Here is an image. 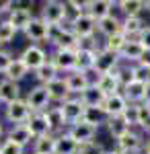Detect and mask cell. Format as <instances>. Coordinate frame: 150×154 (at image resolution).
Instances as JSON below:
<instances>
[{
	"mask_svg": "<svg viewBox=\"0 0 150 154\" xmlns=\"http://www.w3.org/2000/svg\"><path fill=\"white\" fill-rule=\"evenodd\" d=\"M39 19H43L49 27H64V25L70 23L66 4L60 2V0H47V2H43L41 4V12H39Z\"/></svg>",
	"mask_w": 150,
	"mask_h": 154,
	"instance_id": "obj_1",
	"label": "cell"
},
{
	"mask_svg": "<svg viewBox=\"0 0 150 154\" xmlns=\"http://www.w3.org/2000/svg\"><path fill=\"white\" fill-rule=\"evenodd\" d=\"M25 101H27V105H29V109L33 113H45L47 109L54 105V101L49 97V91H47V86H43V84L31 86L27 91V95H25Z\"/></svg>",
	"mask_w": 150,
	"mask_h": 154,
	"instance_id": "obj_2",
	"label": "cell"
},
{
	"mask_svg": "<svg viewBox=\"0 0 150 154\" xmlns=\"http://www.w3.org/2000/svg\"><path fill=\"white\" fill-rule=\"evenodd\" d=\"M68 27L72 29V33L78 39H89V37L97 35V21L92 19L89 12H82L78 17H74L68 23Z\"/></svg>",
	"mask_w": 150,
	"mask_h": 154,
	"instance_id": "obj_3",
	"label": "cell"
},
{
	"mask_svg": "<svg viewBox=\"0 0 150 154\" xmlns=\"http://www.w3.org/2000/svg\"><path fill=\"white\" fill-rule=\"evenodd\" d=\"M144 144H146V140L142 138V134L132 130L126 136H121L119 140H115V150L119 154H140L144 152Z\"/></svg>",
	"mask_w": 150,
	"mask_h": 154,
	"instance_id": "obj_4",
	"label": "cell"
},
{
	"mask_svg": "<svg viewBox=\"0 0 150 154\" xmlns=\"http://www.w3.org/2000/svg\"><path fill=\"white\" fill-rule=\"evenodd\" d=\"M31 115H33V111L29 109V105H27L25 99L14 101V103L4 107V119H6L8 123H12V125H25Z\"/></svg>",
	"mask_w": 150,
	"mask_h": 154,
	"instance_id": "obj_5",
	"label": "cell"
},
{
	"mask_svg": "<svg viewBox=\"0 0 150 154\" xmlns=\"http://www.w3.org/2000/svg\"><path fill=\"white\" fill-rule=\"evenodd\" d=\"M19 58L23 60V64L27 66V70H29V72H35L39 66H43L47 60H49V56H47V51L41 48V45L31 43V45H27V48L23 49V54H21Z\"/></svg>",
	"mask_w": 150,
	"mask_h": 154,
	"instance_id": "obj_6",
	"label": "cell"
},
{
	"mask_svg": "<svg viewBox=\"0 0 150 154\" xmlns=\"http://www.w3.org/2000/svg\"><path fill=\"white\" fill-rule=\"evenodd\" d=\"M121 66V60L117 54H111V51H107V49H99L97 51V60H95V74H111V72H115L117 68Z\"/></svg>",
	"mask_w": 150,
	"mask_h": 154,
	"instance_id": "obj_7",
	"label": "cell"
},
{
	"mask_svg": "<svg viewBox=\"0 0 150 154\" xmlns=\"http://www.w3.org/2000/svg\"><path fill=\"white\" fill-rule=\"evenodd\" d=\"M49 60L56 64L60 74L64 72V76L76 70V51L74 49H54L49 54Z\"/></svg>",
	"mask_w": 150,
	"mask_h": 154,
	"instance_id": "obj_8",
	"label": "cell"
},
{
	"mask_svg": "<svg viewBox=\"0 0 150 154\" xmlns=\"http://www.w3.org/2000/svg\"><path fill=\"white\" fill-rule=\"evenodd\" d=\"M62 113H64V119H66V123L70 125H74V123H80L82 121V115H84V103L80 101V97H70L68 101H64L62 105Z\"/></svg>",
	"mask_w": 150,
	"mask_h": 154,
	"instance_id": "obj_9",
	"label": "cell"
},
{
	"mask_svg": "<svg viewBox=\"0 0 150 154\" xmlns=\"http://www.w3.org/2000/svg\"><path fill=\"white\" fill-rule=\"evenodd\" d=\"M64 78H66V84H68L70 95H72V97H80L91 84H95V82H92V78H91V74H86V72H78V70L66 74Z\"/></svg>",
	"mask_w": 150,
	"mask_h": 154,
	"instance_id": "obj_10",
	"label": "cell"
},
{
	"mask_svg": "<svg viewBox=\"0 0 150 154\" xmlns=\"http://www.w3.org/2000/svg\"><path fill=\"white\" fill-rule=\"evenodd\" d=\"M66 131H68L70 136H72V138L78 142V146H84V144H92V142H95L99 128H95V125H89V123L80 121V123H74V125H70Z\"/></svg>",
	"mask_w": 150,
	"mask_h": 154,
	"instance_id": "obj_11",
	"label": "cell"
},
{
	"mask_svg": "<svg viewBox=\"0 0 150 154\" xmlns=\"http://www.w3.org/2000/svg\"><path fill=\"white\" fill-rule=\"evenodd\" d=\"M84 8L95 21H101L105 17L113 14V8H117V2L115 0H86Z\"/></svg>",
	"mask_w": 150,
	"mask_h": 154,
	"instance_id": "obj_12",
	"label": "cell"
},
{
	"mask_svg": "<svg viewBox=\"0 0 150 154\" xmlns=\"http://www.w3.org/2000/svg\"><path fill=\"white\" fill-rule=\"evenodd\" d=\"M23 97V88L21 84L14 82V80H6V78H0V105H11L14 101H21Z\"/></svg>",
	"mask_w": 150,
	"mask_h": 154,
	"instance_id": "obj_13",
	"label": "cell"
},
{
	"mask_svg": "<svg viewBox=\"0 0 150 154\" xmlns=\"http://www.w3.org/2000/svg\"><path fill=\"white\" fill-rule=\"evenodd\" d=\"M47 31H49V25L43 19L35 17L33 21H31V25L25 29L23 33L29 41H33L35 45H39V43H47Z\"/></svg>",
	"mask_w": 150,
	"mask_h": 154,
	"instance_id": "obj_14",
	"label": "cell"
},
{
	"mask_svg": "<svg viewBox=\"0 0 150 154\" xmlns=\"http://www.w3.org/2000/svg\"><path fill=\"white\" fill-rule=\"evenodd\" d=\"M25 125L29 128V131H31V136H33L35 140H37V138H43V136H52V134H54V130H52V125H49V121H47L45 113H33Z\"/></svg>",
	"mask_w": 150,
	"mask_h": 154,
	"instance_id": "obj_15",
	"label": "cell"
},
{
	"mask_svg": "<svg viewBox=\"0 0 150 154\" xmlns=\"http://www.w3.org/2000/svg\"><path fill=\"white\" fill-rule=\"evenodd\" d=\"M127 103L126 97L121 95V93H117V95H109L107 99H105L103 103V111L107 117H119V115H123L127 109Z\"/></svg>",
	"mask_w": 150,
	"mask_h": 154,
	"instance_id": "obj_16",
	"label": "cell"
},
{
	"mask_svg": "<svg viewBox=\"0 0 150 154\" xmlns=\"http://www.w3.org/2000/svg\"><path fill=\"white\" fill-rule=\"evenodd\" d=\"M97 33L103 39L115 35V33H121V17H117L115 12H113V14L105 17L101 21H97Z\"/></svg>",
	"mask_w": 150,
	"mask_h": 154,
	"instance_id": "obj_17",
	"label": "cell"
},
{
	"mask_svg": "<svg viewBox=\"0 0 150 154\" xmlns=\"http://www.w3.org/2000/svg\"><path fill=\"white\" fill-rule=\"evenodd\" d=\"M97 51H99V49H91V48H78L76 49V70L91 74V72L95 70Z\"/></svg>",
	"mask_w": 150,
	"mask_h": 154,
	"instance_id": "obj_18",
	"label": "cell"
},
{
	"mask_svg": "<svg viewBox=\"0 0 150 154\" xmlns=\"http://www.w3.org/2000/svg\"><path fill=\"white\" fill-rule=\"evenodd\" d=\"M142 58H144V48L140 45L136 39H130V41H127V45L123 48V51L119 54V60H121L123 64H130V66L140 64Z\"/></svg>",
	"mask_w": 150,
	"mask_h": 154,
	"instance_id": "obj_19",
	"label": "cell"
},
{
	"mask_svg": "<svg viewBox=\"0 0 150 154\" xmlns=\"http://www.w3.org/2000/svg\"><path fill=\"white\" fill-rule=\"evenodd\" d=\"M47 91H49V97H52V101L56 103V105H62L64 101H68L70 97V88L68 84H66V78L64 76H60V78H56L54 82L47 84Z\"/></svg>",
	"mask_w": 150,
	"mask_h": 154,
	"instance_id": "obj_20",
	"label": "cell"
},
{
	"mask_svg": "<svg viewBox=\"0 0 150 154\" xmlns=\"http://www.w3.org/2000/svg\"><path fill=\"white\" fill-rule=\"evenodd\" d=\"M6 19L14 25V29H17V31H25V29L31 25V21L35 19V14H33L31 8H17V6H12L11 14H8Z\"/></svg>",
	"mask_w": 150,
	"mask_h": 154,
	"instance_id": "obj_21",
	"label": "cell"
},
{
	"mask_svg": "<svg viewBox=\"0 0 150 154\" xmlns=\"http://www.w3.org/2000/svg\"><path fill=\"white\" fill-rule=\"evenodd\" d=\"M33 76H35V80H37V84L47 86L49 82H54L56 78H60V70L56 68V64H54L52 60H47L43 66H39V68L33 72Z\"/></svg>",
	"mask_w": 150,
	"mask_h": 154,
	"instance_id": "obj_22",
	"label": "cell"
},
{
	"mask_svg": "<svg viewBox=\"0 0 150 154\" xmlns=\"http://www.w3.org/2000/svg\"><path fill=\"white\" fill-rule=\"evenodd\" d=\"M146 25L148 23L144 21V17H126V19H121V33L130 39H136Z\"/></svg>",
	"mask_w": 150,
	"mask_h": 154,
	"instance_id": "obj_23",
	"label": "cell"
},
{
	"mask_svg": "<svg viewBox=\"0 0 150 154\" xmlns=\"http://www.w3.org/2000/svg\"><path fill=\"white\" fill-rule=\"evenodd\" d=\"M146 86H148V84L134 80L132 84H127L126 88L121 91V95L126 97V101L130 103V105H142V103H144V93H146Z\"/></svg>",
	"mask_w": 150,
	"mask_h": 154,
	"instance_id": "obj_24",
	"label": "cell"
},
{
	"mask_svg": "<svg viewBox=\"0 0 150 154\" xmlns=\"http://www.w3.org/2000/svg\"><path fill=\"white\" fill-rule=\"evenodd\" d=\"M80 146L68 131L56 134V154H78Z\"/></svg>",
	"mask_w": 150,
	"mask_h": 154,
	"instance_id": "obj_25",
	"label": "cell"
},
{
	"mask_svg": "<svg viewBox=\"0 0 150 154\" xmlns=\"http://www.w3.org/2000/svg\"><path fill=\"white\" fill-rule=\"evenodd\" d=\"M6 140H12L14 144H19L23 148H27V146H31V142H35V138L31 136L27 125H12L6 134Z\"/></svg>",
	"mask_w": 150,
	"mask_h": 154,
	"instance_id": "obj_26",
	"label": "cell"
},
{
	"mask_svg": "<svg viewBox=\"0 0 150 154\" xmlns=\"http://www.w3.org/2000/svg\"><path fill=\"white\" fill-rule=\"evenodd\" d=\"M78 43H80V39L72 33V29H70L68 25L62 29V33L58 35V39L54 41V49H78Z\"/></svg>",
	"mask_w": 150,
	"mask_h": 154,
	"instance_id": "obj_27",
	"label": "cell"
},
{
	"mask_svg": "<svg viewBox=\"0 0 150 154\" xmlns=\"http://www.w3.org/2000/svg\"><path fill=\"white\" fill-rule=\"evenodd\" d=\"M105 99H107V95H105L97 84H91L80 95V101L84 103V107H103Z\"/></svg>",
	"mask_w": 150,
	"mask_h": 154,
	"instance_id": "obj_28",
	"label": "cell"
},
{
	"mask_svg": "<svg viewBox=\"0 0 150 154\" xmlns=\"http://www.w3.org/2000/svg\"><path fill=\"white\" fill-rule=\"evenodd\" d=\"M45 115H47V121H49L54 134H62V131L68 130V123H66V119H64V113H62L60 105H52L45 111Z\"/></svg>",
	"mask_w": 150,
	"mask_h": 154,
	"instance_id": "obj_29",
	"label": "cell"
},
{
	"mask_svg": "<svg viewBox=\"0 0 150 154\" xmlns=\"http://www.w3.org/2000/svg\"><path fill=\"white\" fill-rule=\"evenodd\" d=\"M117 11L121 12V19L126 17H142L144 11V0H119Z\"/></svg>",
	"mask_w": 150,
	"mask_h": 154,
	"instance_id": "obj_30",
	"label": "cell"
},
{
	"mask_svg": "<svg viewBox=\"0 0 150 154\" xmlns=\"http://www.w3.org/2000/svg\"><path fill=\"white\" fill-rule=\"evenodd\" d=\"M27 74H29V70H27V66L23 64V60H21V58H12L11 66L6 68V72H4L2 78H6V80H14V82L21 84V80H23Z\"/></svg>",
	"mask_w": 150,
	"mask_h": 154,
	"instance_id": "obj_31",
	"label": "cell"
},
{
	"mask_svg": "<svg viewBox=\"0 0 150 154\" xmlns=\"http://www.w3.org/2000/svg\"><path fill=\"white\" fill-rule=\"evenodd\" d=\"M105 125H107V131H109V136H111L113 140H119L121 136H126L127 131H132V128L126 123L123 115H119V117H109Z\"/></svg>",
	"mask_w": 150,
	"mask_h": 154,
	"instance_id": "obj_32",
	"label": "cell"
},
{
	"mask_svg": "<svg viewBox=\"0 0 150 154\" xmlns=\"http://www.w3.org/2000/svg\"><path fill=\"white\" fill-rule=\"evenodd\" d=\"M95 84L103 91L105 95H117V93H121V86H119V82H117L115 74L111 72V74H101L97 80H95Z\"/></svg>",
	"mask_w": 150,
	"mask_h": 154,
	"instance_id": "obj_33",
	"label": "cell"
},
{
	"mask_svg": "<svg viewBox=\"0 0 150 154\" xmlns=\"http://www.w3.org/2000/svg\"><path fill=\"white\" fill-rule=\"evenodd\" d=\"M127 41H130V37H126L123 33H115V35L107 37V39H103L101 41V48L107 49V51H111V54H121L123 51V48L127 45Z\"/></svg>",
	"mask_w": 150,
	"mask_h": 154,
	"instance_id": "obj_34",
	"label": "cell"
},
{
	"mask_svg": "<svg viewBox=\"0 0 150 154\" xmlns=\"http://www.w3.org/2000/svg\"><path fill=\"white\" fill-rule=\"evenodd\" d=\"M107 115H105L103 107H86L84 109V115H82V121L89 123V125H95V128H101L103 123H107Z\"/></svg>",
	"mask_w": 150,
	"mask_h": 154,
	"instance_id": "obj_35",
	"label": "cell"
},
{
	"mask_svg": "<svg viewBox=\"0 0 150 154\" xmlns=\"http://www.w3.org/2000/svg\"><path fill=\"white\" fill-rule=\"evenodd\" d=\"M33 154H56V134L37 138L33 142Z\"/></svg>",
	"mask_w": 150,
	"mask_h": 154,
	"instance_id": "obj_36",
	"label": "cell"
},
{
	"mask_svg": "<svg viewBox=\"0 0 150 154\" xmlns=\"http://www.w3.org/2000/svg\"><path fill=\"white\" fill-rule=\"evenodd\" d=\"M113 74H115V78H117V82H119V86H121V91L126 88L127 84H132L134 80H136V78H134V68H132L130 64H123V62H121V66H119Z\"/></svg>",
	"mask_w": 150,
	"mask_h": 154,
	"instance_id": "obj_37",
	"label": "cell"
},
{
	"mask_svg": "<svg viewBox=\"0 0 150 154\" xmlns=\"http://www.w3.org/2000/svg\"><path fill=\"white\" fill-rule=\"evenodd\" d=\"M17 29H14V25L8 21V19H2L0 21V45H6V43H11L12 39L17 37Z\"/></svg>",
	"mask_w": 150,
	"mask_h": 154,
	"instance_id": "obj_38",
	"label": "cell"
},
{
	"mask_svg": "<svg viewBox=\"0 0 150 154\" xmlns=\"http://www.w3.org/2000/svg\"><path fill=\"white\" fill-rule=\"evenodd\" d=\"M123 119H126V123L132 130L140 128V105H127L126 113H123Z\"/></svg>",
	"mask_w": 150,
	"mask_h": 154,
	"instance_id": "obj_39",
	"label": "cell"
},
{
	"mask_svg": "<svg viewBox=\"0 0 150 154\" xmlns=\"http://www.w3.org/2000/svg\"><path fill=\"white\" fill-rule=\"evenodd\" d=\"M64 4H66V11H68V19L70 21H72L74 17L82 14V12H86L84 2H78V0H64Z\"/></svg>",
	"mask_w": 150,
	"mask_h": 154,
	"instance_id": "obj_40",
	"label": "cell"
},
{
	"mask_svg": "<svg viewBox=\"0 0 150 154\" xmlns=\"http://www.w3.org/2000/svg\"><path fill=\"white\" fill-rule=\"evenodd\" d=\"M132 68H134V78L138 82L150 84V66H146V64H136Z\"/></svg>",
	"mask_w": 150,
	"mask_h": 154,
	"instance_id": "obj_41",
	"label": "cell"
},
{
	"mask_svg": "<svg viewBox=\"0 0 150 154\" xmlns=\"http://www.w3.org/2000/svg\"><path fill=\"white\" fill-rule=\"evenodd\" d=\"M140 130L150 136V107L140 105Z\"/></svg>",
	"mask_w": 150,
	"mask_h": 154,
	"instance_id": "obj_42",
	"label": "cell"
},
{
	"mask_svg": "<svg viewBox=\"0 0 150 154\" xmlns=\"http://www.w3.org/2000/svg\"><path fill=\"white\" fill-rule=\"evenodd\" d=\"M0 154H25V148L14 144L12 140H4L0 144Z\"/></svg>",
	"mask_w": 150,
	"mask_h": 154,
	"instance_id": "obj_43",
	"label": "cell"
},
{
	"mask_svg": "<svg viewBox=\"0 0 150 154\" xmlns=\"http://www.w3.org/2000/svg\"><path fill=\"white\" fill-rule=\"evenodd\" d=\"M103 146L97 142L92 144H84V146H80V150H78V154H103Z\"/></svg>",
	"mask_w": 150,
	"mask_h": 154,
	"instance_id": "obj_44",
	"label": "cell"
},
{
	"mask_svg": "<svg viewBox=\"0 0 150 154\" xmlns=\"http://www.w3.org/2000/svg\"><path fill=\"white\" fill-rule=\"evenodd\" d=\"M136 41H138L140 45L144 48V51H146V49H150V25H146V27L142 29V33L136 37Z\"/></svg>",
	"mask_w": 150,
	"mask_h": 154,
	"instance_id": "obj_45",
	"label": "cell"
},
{
	"mask_svg": "<svg viewBox=\"0 0 150 154\" xmlns=\"http://www.w3.org/2000/svg\"><path fill=\"white\" fill-rule=\"evenodd\" d=\"M12 62V56L8 54V51H4V49H0V74L4 76V72H6V68L11 66Z\"/></svg>",
	"mask_w": 150,
	"mask_h": 154,
	"instance_id": "obj_46",
	"label": "cell"
},
{
	"mask_svg": "<svg viewBox=\"0 0 150 154\" xmlns=\"http://www.w3.org/2000/svg\"><path fill=\"white\" fill-rule=\"evenodd\" d=\"M11 11H12V0H0V17L11 14Z\"/></svg>",
	"mask_w": 150,
	"mask_h": 154,
	"instance_id": "obj_47",
	"label": "cell"
},
{
	"mask_svg": "<svg viewBox=\"0 0 150 154\" xmlns=\"http://www.w3.org/2000/svg\"><path fill=\"white\" fill-rule=\"evenodd\" d=\"M142 105L150 107V84L146 86V93H144V103H142Z\"/></svg>",
	"mask_w": 150,
	"mask_h": 154,
	"instance_id": "obj_48",
	"label": "cell"
},
{
	"mask_svg": "<svg viewBox=\"0 0 150 154\" xmlns=\"http://www.w3.org/2000/svg\"><path fill=\"white\" fill-rule=\"evenodd\" d=\"M140 64H146V66H150V49H146L144 51V58H142V62Z\"/></svg>",
	"mask_w": 150,
	"mask_h": 154,
	"instance_id": "obj_49",
	"label": "cell"
},
{
	"mask_svg": "<svg viewBox=\"0 0 150 154\" xmlns=\"http://www.w3.org/2000/svg\"><path fill=\"white\" fill-rule=\"evenodd\" d=\"M144 154H150V138L146 140V144H144Z\"/></svg>",
	"mask_w": 150,
	"mask_h": 154,
	"instance_id": "obj_50",
	"label": "cell"
},
{
	"mask_svg": "<svg viewBox=\"0 0 150 154\" xmlns=\"http://www.w3.org/2000/svg\"><path fill=\"white\" fill-rule=\"evenodd\" d=\"M144 11L150 12V0H144Z\"/></svg>",
	"mask_w": 150,
	"mask_h": 154,
	"instance_id": "obj_51",
	"label": "cell"
},
{
	"mask_svg": "<svg viewBox=\"0 0 150 154\" xmlns=\"http://www.w3.org/2000/svg\"><path fill=\"white\" fill-rule=\"evenodd\" d=\"M2 136H4V125H2V121H0V140H2Z\"/></svg>",
	"mask_w": 150,
	"mask_h": 154,
	"instance_id": "obj_52",
	"label": "cell"
},
{
	"mask_svg": "<svg viewBox=\"0 0 150 154\" xmlns=\"http://www.w3.org/2000/svg\"><path fill=\"white\" fill-rule=\"evenodd\" d=\"M103 154H119V152H117L115 148H113V150H105V152H103Z\"/></svg>",
	"mask_w": 150,
	"mask_h": 154,
	"instance_id": "obj_53",
	"label": "cell"
},
{
	"mask_svg": "<svg viewBox=\"0 0 150 154\" xmlns=\"http://www.w3.org/2000/svg\"><path fill=\"white\" fill-rule=\"evenodd\" d=\"M0 21H2V17H0Z\"/></svg>",
	"mask_w": 150,
	"mask_h": 154,
	"instance_id": "obj_54",
	"label": "cell"
},
{
	"mask_svg": "<svg viewBox=\"0 0 150 154\" xmlns=\"http://www.w3.org/2000/svg\"><path fill=\"white\" fill-rule=\"evenodd\" d=\"M140 154H144V152H140Z\"/></svg>",
	"mask_w": 150,
	"mask_h": 154,
	"instance_id": "obj_55",
	"label": "cell"
}]
</instances>
